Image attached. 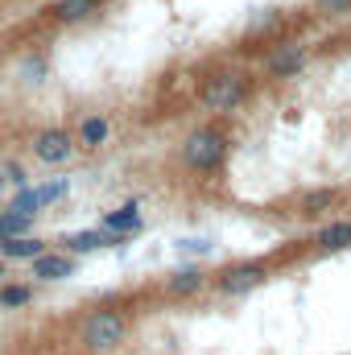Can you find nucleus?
Here are the masks:
<instances>
[{"mask_svg": "<svg viewBox=\"0 0 351 355\" xmlns=\"http://www.w3.org/2000/svg\"><path fill=\"white\" fill-rule=\"evenodd\" d=\"M29 215H21V211H0V240H12V236H29Z\"/></svg>", "mask_w": 351, "mask_h": 355, "instance_id": "nucleus-15", "label": "nucleus"}, {"mask_svg": "<svg viewBox=\"0 0 351 355\" xmlns=\"http://www.w3.org/2000/svg\"><path fill=\"white\" fill-rule=\"evenodd\" d=\"M33 157H37L42 166H67V162L75 157L71 132H67V128H42V132L33 137Z\"/></svg>", "mask_w": 351, "mask_h": 355, "instance_id": "nucleus-4", "label": "nucleus"}, {"mask_svg": "<svg viewBox=\"0 0 351 355\" xmlns=\"http://www.w3.org/2000/svg\"><path fill=\"white\" fill-rule=\"evenodd\" d=\"M25 302H29V289L25 285H4L0 289V310L4 306H25Z\"/></svg>", "mask_w": 351, "mask_h": 355, "instance_id": "nucleus-18", "label": "nucleus"}, {"mask_svg": "<svg viewBox=\"0 0 351 355\" xmlns=\"http://www.w3.org/2000/svg\"><path fill=\"white\" fill-rule=\"evenodd\" d=\"M314 244H318L323 252H339V248H348L351 244V223H331V227H323Z\"/></svg>", "mask_w": 351, "mask_h": 355, "instance_id": "nucleus-12", "label": "nucleus"}, {"mask_svg": "<svg viewBox=\"0 0 351 355\" xmlns=\"http://www.w3.org/2000/svg\"><path fill=\"white\" fill-rule=\"evenodd\" d=\"M178 248H182V252H211V244H207V240H182Z\"/></svg>", "mask_w": 351, "mask_h": 355, "instance_id": "nucleus-20", "label": "nucleus"}, {"mask_svg": "<svg viewBox=\"0 0 351 355\" xmlns=\"http://www.w3.org/2000/svg\"><path fill=\"white\" fill-rule=\"evenodd\" d=\"M103 141H108V120L103 116H87L83 128H79V145L83 149H99Z\"/></svg>", "mask_w": 351, "mask_h": 355, "instance_id": "nucleus-14", "label": "nucleus"}, {"mask_svg": "<svg viewBox=\"0 0 351 355\" xmlns=\"http://www.w3.org/2000/svg\"><path fill=\"white\" fill-rule=\"evenodd\" d=\"M335 198H339V190H314V194L302 198V211L306 215H323L327 207H335Z\"/></svg>", "mask_w": 351, "mask_h": 355, "instance_id": "nucleus-17", "label": "nucleus"}, {"mask_svg": "<svg viewBox=\"0 0 351 355\" xmlns=\"http://www.w3.org/2000/svg\"><path fill=\"white\" fill-rule=\"evenodd\" d=\"M0 190H4V174H0Z\"/></svg>", "mask_w": 351, "mask_h": 355, "instance_id": "nucleus-22", "label": "nucleus"}, {"mask_svg": "<svg viewBox=\"0 0 351 355\" xmlns=\"http://www.w3.org/2000/svg\"><path fill=\"white\" fill-rule=\"evenodd\" d=\"M203 285H207V272H203V268H182V272L170 277V285H166V289H170L174 297H190V293H198Z\"/></svg>", "mask_w": 351, "mask_h": 355, "instance_id": "nucleus-10", "label": "nucleus"}, {"mask_svg": "<svg viewBox=\"0 0 351 355\" xmlns=\"http://www.w3.org/2000/svg\"><path fill=\"white\" fill-rule=\"evenodd\" d=\"M198 99H203V107H211V112H232V107H240V103L248 99V75H240V71H219V75H211V79L203 83Z\"/></svg>", "mask_w": 351, "mask_h": 355, "instance_id": "nucleus-2", "label": "nucleus"}, {"mask_svg": "<svg viewBox=\"0 0 351 355\" xmlns=\"http://www.w3.org/2000/svg\"><path fill=\"white\" fill-rule=\"evenodd\" d=\"M261 281H264V265H240V268H232V272H223L219 289H223V293H248V289H257Z\"/></svg>", "mask_w": 351, "mask_h": 355, "instance_id": "nucleus-7", "label": "nucleus"}, {"mask_svg": "<svg viewBox=\"0 0 351 355\" xmlns=\"http://www.w3.org/2000/svg\"><path fill=\"white\" fill-rule=\"evenodd\" d=\"M33 265V277L37 281H67L71 272H75V261L71 257H58V252H42L37 261H29Z\"/></svg>", "mask_w": 351, "mask_h": 355, "instance_id": "nucleus-8", "label": "nucleus"}, {"mask_svg": "<svg viewBox=\"0 0 351 355\" xmlns=\"http://www.w3.org/2000/svg\"><path fill=\"white\" fill-rule=\"evenodd\" d=\"M124 335H128V322L116 310H95V314L83 318V327H79V339L87 343L91 352H116L124 343Z\"/></svg>", "mask_w": 351, "mask_h": 355, "instance_id": "nucleus-1", "label": "nucleus"}, {"mask_svg": "<svg viewBox=\"0 0 351 355\" xmlns=\"http://www.w3.org/2000/svg\"><path fill=\"white\" fill-rule=\"evenodd\" d=\"M42 207H46V202H42V194H37V190H29V186H21V190H17V198H12V211H21V215H29V219H33Z\"/></svg>", "mask_w": 351, "mask_h": 355, "instance_id": "nucleus-16", "label": "nucleus"}, {"mask_svg": "<svg viewBox=\"0 0 351 355\" xmlns=\"http://www.w3.org/2000/svg\"><path fill=\"white\" fill-rule=\"evenodd\" d=\"M112 244H116V236H108L103 227L99 232H75V236H67L71 252H95V248H112Z\"/></svg>", "mask_w": 351, "mask_h": 355, "instance_id": "nucleus-11", "label": "nucleus"}, {"mask_svg": "<svg viewBox=\"0 0 351 355\" xmlns=\"http://www.w3.org/2000/svg\"><path fill=\"white\" fill-rule=\"evenodd\" d=\"M67 190H71V182H67V178H54V182H50V186H42L37 194H42V202H58Z\"/></svg>", "mask_w": 351, "mask_h": 355, "instance_id": "nucleus-19", "label": "nucleus"}, {"mask_svg": "<svg viewBox=\"0 0 351 355\" xmlns=\"http://www.w3.org/2000/svg\"><path fill=\"white\" fill-rule=\"evenodd\" d=\"M302 67H306V50H302V46H281V50L268 54V62H264V71H268L273 79H293Z\"/></svg>", "mask_w": 351, "mask_h": 355, "instance_id": "nucleus-5", "label": "nucleus"}, {"mask_svg": "<svg viewBox=\"0 0 351 355\" xmlns=\"http://www.w3.org/2000/svg\"><path fill=\"white\" fill-rule=\"evenodd\" d=\"M0 277H4V261H0Z\"/></svg>", "mask_w": 351, "mask_h": 355, "instance_id": "nucleus-23", "label": "nucleus"}, {"mask_svg": "<svg viewBox=\"0 0 351 355\" xmlns=\"http://www.w3.org/2000/svg\"><path fill=\"white\" fill-rule=\"evenodd\" d=\"M46 252V244L37 236H12V240H0V257L4 261H37Z\"/></svg>", "mask_w": 351, "mask_h": 355, "instance_id": "nucleus-9", "label": "nucleus"}, {"mask_svg": "<svg viewBox=\"0 0 351 355\" xmlns=\"http://www.w3.org/2000/svg\"><path fill=\"white\" fill-rule=\"evenodd\" d=\"M323 4H327L331 12H343V8H351V0H323Z\"/></svg>", "mask_w": 351, "mask_h": 355, "instance_id": "nucleus-21", "label": "nucleus"}, {"mask_svg": "<svg viewBox=\"0 0 351 355\" xmlns=\"http://www.w3.org/2000/svg\"><path fill=\"white\" fill-rule=\"evenodd\" d=\"M103 232L108 236H132V232H141V211H137V202H124V207H116V211H108L103 215Z\"/></svg>", "mask_w": 351, "mask_h": 355, "instance_id": "nucleus-6", "label": "nucleus"}, {"mask_svg": "<svg viewBox=\"0 0 351 355\" xmlns=\"http://www.w3.org/2000/svg\"><path fill=\"white\" fill-rule=\"evenodd\" d=\"M182 157L190 170H219L228 157V137L219 128H194L182 145Z\"/></svg>", "mask_w": 351, "mask_h": 355, "instance_id": "nucleus-3", "label": "nucleus"}, {"mask_svg": "<svg viewBox=\"0 0 351 355\" xmlns=\"http://www.w3.org/2000/svg\"><path fill=\"white\" fill-rule=\"evenodd\" d=\"M99 8V0H54V17L58 21H83Z\"/></svg>", "mask_w": 351, "mask_h": 355, "instance_id": "nucleus-13", "label": "nucleus"}]
</instances>
